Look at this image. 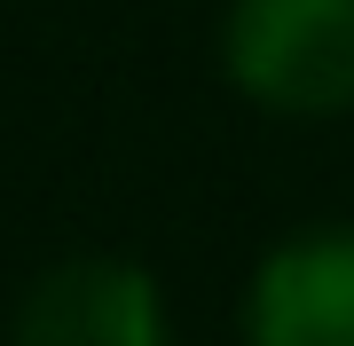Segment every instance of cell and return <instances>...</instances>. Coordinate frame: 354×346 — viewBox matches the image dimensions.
<instances>
[{
    "mask_svg": "<svg viewBox=\"0 0 354 346\" xmlns=\"http://www.w3.org/2000/svg\"><path fill=\"white\" fill-rule=\"evenodd\" d=\"M213 71L276 126L354 118V0H221Z\"/></svg>",
    "mask_w": 354,
    "mask_h": 346,
    "instance_id": "1",
    "label": "cell"
},
{
    "mask_svg": "<svg viewBox=\"0 0 354 346\" xmlns=\"http://www.w3.org/2000/svg\"><path fill=\"white\" fill-rule=\"evenodd\" d=\"M0 346H181V323L150 260L87 244L24 276L0 323Z\"/></svg>",
    "mask_w": 354,
    "mask_h": 346,
    "instance_id": "2",
    "label": "cell"
},
{
    "mask_svg": "<svg viewBox=\"0 0 354 346\" xmlns=\"http://www.w3.org/2000/svg\"><path fill=\"white\" fill-rule=\"evenodd\" d=\"M236 346H354V220L268 236L236 283Z\"/></svg>",
    "mask_w": 354,
    "mask_h": 346,
    "instance_id": "3",
    "label": "cell"
}]
</instances>
